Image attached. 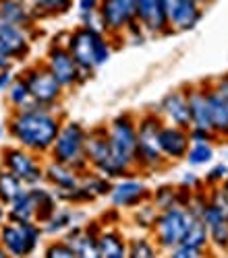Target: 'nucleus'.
I'll list each match as a JSON object with an SVG mask.
<instances>
[{
    "label": "nucleus",
    "mask_w": 228,
    "mask_h": 258,
    "mask_svg": "<svg viewBox=\"0 0 228 258\" xmlns=\"http://www.w3.org/2000/svg\"><path fill=\"white\" fill-rule=\"evenodd\" d=\"M60 126V120L50 114L48 107L33 105L27 110H17L9 122V133L21 147L35 153H44L52 147Z\"/></svg>",
    "instance_id": "f257e3e1"
},
{
    "label": "nucleus",
    "mask_w": 228,
    "mask_h": 258,
    "mask_svg": "<svg viewBox=\"0 0 228 258\" xmlns=\"http://www.w3.org/2000/svg\"><path fill=\"white\" fill-rule=\"evenodd\" d=\"M67 50L73 56V60L77 62V67L85 73H92L94 69L102 67V64L110 58L108 41L104 39V35L100 31H94L87 27H81L69 35Z\"/></svg>",
    "instance_id": "f03ea898"
},
{
    "label": "nucleus",
    "mask_w": 228,
    "mask_h": 258,
    "mask_svg": "<svg viewBox=\"0 0 228 258\" xmlns=\"http://www.w3.org/2000/svg\"><path fill=\"white\" fill-rule=\"evenodd\" d=\"M83 155L85 161L92 163L102 176L106 178H120L129 171V167H124L110 149L108 133L106 128H94L92 133L85 135V145H83Z\"/></svg>",
    "instance_id": "7ed1b4c3"
},
{
    "label": "nucleus",
    "mask_w": 228,
    "mask_h": 258,
    "mask_svg": "<svg viewBox=\"0 0 228 258\" xmlns=\"http://www.w3.org/2000/svg\"><path fill=\"white\" fill-rule=\"evenodd\" d=\"M85 135L87 131L79 122H67L60 126V131L52 143V159L58 163H65L79 171L85 167V155H83V145H85Z\"/></svg>",
    "instance_id": "20e7f679"
},
{
    "label": "nucleus",
    "mask_w": 228,
    "mask_h": 258,
    "mask_svg": "<svg viewBox=\"0 0 228 258\" xmlns=\"http://www.w3.org/2000/svg\"><path fill=\"white\" fill-rule=\"evenodd\" d=\"M195 215L180 205H174L170 209H164L160 215H156V221H154V231H156V240L162 248H174L183 242L185 238V231L189 227L191 219Z\"/></svg>",
    "instance_id": "39448f33"
},
{
    "label": "nucleus",
    "mask_w": 228,
    "mask_h": 258,
    "mask_svg": "<svg viewBox=\"0 0 228 258\" xmlns=\"http://www.w3.org/2000/svg\"><path fill=\"white\" fill-rule=\"evenodd\" d=\"M108 141L112 155L124 165L129 167L135 163V151H137V126L131 120V116H118L110 122L106 128Z\"/></svg>",
    "instance_id": "423d86ee"
},
{
    "label": "nucleus",
    "mask_w": 228,
    "mask_h": 258,
    "mask_svg": "<svg viewBox=\"0 0 228 258\" xmlns=\"http://www.w3.org/2000/svg\"><path fill=\"white\" fill-rule=\"evenodd\" d=\"M41 229L33 221H9L0 225V246L13 256H29L39 242Z\"/></svg>",
    "instance_id": "0eeeda50"
},
{
    "label": "nucleus",
    "mask_w": 228,
    "mask_h": 258,
    "mask_svg": "<svg viewBox=\"0 0 228 258\" xmlns=\"http://www.w3.org/2000/svg\"><path fill=\"white\" fill-rule=\"evenodd\" d=\"M160 128L162 122L156 116H145L137 126V151H135V163L156 167L162 165L164 155L160 151Z\"/></svg>",
    "instance_id": "6e6552de"
},
{
    "label": "nucleus",
    "mask_w": 228,
    "mask_h": 258,
    "mask_svg": "<svg viewBox=\"0 0 228 258\" xmlns=\"http://www.w3.org/2000/svg\"><path fill=\"white\" fill-rule=\"evenodd\" d=\"M23 81L27 83V89H29V95L35 103L44 105V107H50L54 105L60 95H62V85L56 81V77L48 71V67H37V69H31Z\"/></svg>",
    "instance_id": "1a4fd4ad"
},
{
    "label": "nucleus",
    "mask_w": 228,
    "mask_h": 258,
    "mask_svg": "<svg viewBox=\"0 0 228 258\" xmlns=\"http://www.w3.org/2000/svg\"><path fill=\"white\" fill-rule=\"evenodd\" d=\"M160 5L168 25L174 27L176 31L193 29L203 15L197 0H160Z\"/></svg>",
    "instance_id": "9d476101"
},
{
    "label": "nucleus",
    "mask_w": 228,
    "mask_h": 258,
    "mask_svg": "<svg viewBox=\"0 0 228 258\" xmlns=\"http://www.w3.org/2000/svg\"><path fill=\"white\" fill-rule=\"evenodd\" d=\"M98 13L106 31H122L135 21L133 0H100Z\"/></svg>",
    "instance_id": "9b49d317"
},
{
    "label": "nucleus",
    "mask_w": 228,
    "mask_h": 258,
    "mask_svg": "<svg viewBox=\"0 0 228 258\" xmlns=\"http://www.w3.org/2000/svg\"><path fill=\"white\" fill-rule=\"evenodd\" d=\"M3 165L15 174L23 184H37L44 178V169L37 165V161L23 149H7L3 155Z\"/></svg>",
    "instance_id": "f8f14e48"
},
{
    "label": "nucleus",
    "mask_w": 228,
    "mask_h": 258,
    "mask_svg": "<svg viewBox=\"0 0 228 258\" xmlns=\"http://www.w3.org/2000/svg\"><path fill=\"white\" fill-rule=\"evenodd\" d=\"M46 67L56 77V81L62 85V87H71V85L83 81V73H85V71H81L77 67V62L73 60L69 50L62 48V46H54L50 50Z\"/></svg>",
    "instance_id": "ddd939ff"
},
{
    "label": "nucleus",
    "mask_w": 228,
    "mask_h": 258,
    "mask_svg": "<svg viewBox=\"0 0 228 258\" xmlns=\"http://www.w3.org/2000/svg\"><path fill=\"white\" fill-rule=\"evenodd\" d=\"M158 141H160V151L166 159H183L187 155L191 147V139H189V131L187 128H180V126H162L160 128V135H158Z\"/></svg>",
    "instance_id": "4468645a"
},
{
    "label": "nucleus",
    "mask_w": 228,
    "mask_h": 258,
    "mask_svg": "<svg viewBox=\"0 0 228 258\" xmlns=\"http://www.w3.org/2000/svg\"><path fill=\"white\" fill-rule=\"evenodd\" d=\"M0 50L11 60H23L29 54V39L23 27H17L0 19Z\"/></svg>",
    "instance_id": "2eb2a0df"
},
{
    "label": "nucleus",
    "mask_w": 228,
    "mask_h": 258,
    "mask_svg": "<svg viewBox=\"0 0 228 258\" xmlns=\"http://www.w3.org/2000/svg\"><path fill=\"white\" fill-rule=\"evenodd\" d=\"M150 197V190L139 180H122L112 186L110 199L114 207H137Z\"/></svg>",
    "instance_id": "dca6fc26"
},
{
    "label": "nucleus",
    "mask_w": 228,
    "mask_h": 258,
    "mask_svg": "<svg viewBox=\"0 0 228 258\" xmlns=\"http://www.w3.org/2000/svg\"><path fill=\"white\" fill-rule=\"evenodd\" d=\"M135 3V21L145 29L160 33L168 27V21L164 17L160 0H133Z\"/></svg>",
    "instance_id": "f3484780"
},
{
    "label": "nucleus",
    "mask_w": 228,
    "mask_h": 258,
    "mask_svg": "<svg viewBox=\"0 0 228 258\" xmlns=\"http://www.w3.org/2000/svg\"><path fill=\"white\" fill-rule=\"evenodd\" d=\"M162 112L166 114L174 126H180V128H191V112H189V99H187V93L185 91H174V93H168L162 103Z\"/></svg>",
    "instance_id": "a211bd4d"
},
{
    "label": "nucleus",
    "mask_w": 228,
    "mask_h": 258,
    "mask_svg": "<svg viewBox=\"0 0 228 258\" xmlns=\"http://www.w3.org/2000/svg\"><path fill=\"white\" fill-rule=\"evenodd\" d=\"M214 135H228V101L214 89H203Z\"/></svg>",
    "instance_id": "6ab92c4d"
},
{
    "label": "nucleus",
    "mask_w": 228,
    "mask_h": 258,
    "mask_svg": "<svg viewBox=\"0 0 228 258\" xmlns=\"http://www.w3.org/2000/svg\"><path fill=\"white\" fill-rule=\"evenodd\" d=\"M44 178L56 188V192L60 190H71L75 186H79V176L75 174V169L65 165V163H58V161H52L46 169H44Z\"/></svg>",
    "instance_id": "aec40b11"
},
{
    "label": "nucleus",
    "mask_w": 228,
    "mask_h": 258,
    "mask_svg": "<svg viewBox=\"0 0 228 258\" xmlns=\"http://www.w3.org/2000/svg\"><path fill=\"white\" fill-rule=\"evenodd\" d=\"M0 19L25 29L31 25V9L25 0H0Z\"/></svg>",
    "instance_id": "412c9836"
},
{
    "label": "nucleus",
    "mask_w": 228,
    "mask_h": 258,
    "mask_svg": "<svg viewBox=\"0 0 228 258\" xmlns=\"http://www.w3.org/2000/svg\"><path fill=\"white\" fill-rule=\"evenodd\" d=\"M187 99H189V112H191V128H203V131H212L210 112H207V103H205L203 89H191L189 93H187Z\"/></svg>",
    "instance_id": "4be33fe9"
},
{
    "label": "nucleus",
    "mask_w": 228,
    "mask_h": 258,
    "mask_svg": "<svg viewBox=\"0 0 228 258\" xmlns=\"http://www.w3.org/2000/svg\"><path fill=\"white\" fill-rule=\"evenodd\" d=\"M96 252L102 258H122V256H127V246H124L118 233L106 231L96 238Z\"/></svg>",
    "instance_id": "5701e85b"
},
{
    "label": "nucleus",
    "mask_w": 228,
    "mask_h": 258,
    "mask_svg": "<svg viewBox=\"0 0 228 258\" xmlns=\"http://www.w3.org/2000/svg\"><path fill=\"white\" fill-rule=\"evenodd\" d=\"M35 217V203L31 192L23 190L21 195L9 205V219L17 221V223H25V221H33Z\"/></svg>",
    "instance_id": "b1692460"
},
{
    "label": "nucleus",
    "mask_w": 228,
    "mask_h": 258,
    "mask_svg": "<svg viewBox=\"0 0 228 258\" xmlns=\"http://www.w3.org/2000/svg\"><path fill=\"white\" fill-rule=\"evenodd\" d=\"M31 197H33V203H35V221L39 223H46L52 215L56 213V199L54 195H50L48 190L44 188H31Z\"/></svg>",
    "instance_id": "393cba45"
},
{
    "label": "nucleus",
    "mask_w": 228,
    "mask_h": 258,
    "mask_svg": "<svg viewBox=\"0 0 228 258\" xmlns=\"http://www.w3.org/2000/svg\"><path fill=\"white\" fill-rule=\"evenodd\" d=\"M21 192H23V182L9 169H0V203L11 205Z\"/></svg>",
    "instance_id": "a878e982"
},
{
    "label": "nucleus",
    "mask_w": 228,
    "mask_h": 258,
    "mask_svg": "<svg viewBox=\"0 0 228 258\" xmlns=\"http://www.w3.org/2000/svg\"><path fill=\"white\" fill-rule=\"evenodd\" d=\"M9 101L17 107V110H27V107H33V105H39L31 99L29 95V89H27V83L23 79H13V83L9 85Z\"/></svg>",
    "instance_id": "bb28decb"
},
{
    "label": "nucleus",
    "mask_w": 228,
    "mask_h": 258,
    "mask_svg": "<svg viewBox=\"0 0 228 258\" xmlns=\"http://www.w3.org/2000/svg\"><path fill=\"white\" fill-rule=\"evenodd\" d=\"M207 240H210V235H207V225L201 221V217H197V215H195V217L191 219V223H189V227H187L185 238H183L180 244H189L193 248L203 250Z\"/></svg>",
    "instance_id": "cd10ccee"
},
{
    "label": "nucleus",
    "mask_w": 228,
    "mask_h": 258,
    "mask_svg": "<svg viewBox=\"0 0 228 258\" xmlns=\"http://www.w3.org/2000/svg\"><path fill=\"white\" fill-rule=\"evenodd\" d=\"M79 184H81L83 190H85V195H87L89 201H94L98 197H104V195H110V190H112L110 178H106V176H102V178L100 176H92L87 180L79 182Z\"/></svg>",
    "instance_id": "c85d7f7f"
},
{
    "label": "nucleus",
    "mask_w": 228,
    "mask_h": 258,
    "mask_svg": "<svg viewBox=\"0 0 228 258\" xmlns=\"http://www.w3.org/2000/svg\"><path fill=\"white\" fill-rule=\"evenodd\" d=\"M185 157H187V161H189L191 165H203L207 161H212L214 149H212L210 143H193Z\"/></svg>",
    "instance_id": "c756f323"
},
{
    "label": "nucleus",
    "mask_w": 228,
    "mask_h": 258,
    "mask_svg": "<svg viewBox=\"0 0 228 258\" xmlns=\"http://www.w3.org/2000/svg\"><path fill=\"white\" fill-rule=\"evenodd\" d=\"M31 5V9L41 11L46 15H60V13H67L73 5V0H27Z\"/></svg>",
    "instance_id": "7c9ffc66"
},
{
    "label": "nucleus",
    "mask_w": 228,
    "mask_h": 258,
    "mask_svg": "<svg viewBox=\"0 0 228 258\" xmlns=\"http://www.w3.org/2000/svg\"><path fill=\"white\" fill-rule=\"evenodd\" d=\"M207 235L218 248H228V217L207 225Z\"/></svg>",
    "instance_id": "2f4dec72"
},
{
    "label": "nucleus",
    "mask_w": 228,
    "mask_h": 258,
    "mask_svg": "<svg viewBox=\"0 0 228 258\" xmlns=\"http://www.w3.org/2000/svg\"><path fill=\"white\" fill-rule=\"evenodd\" d=\"M73 225V213L71 211H56L52 217L46 221L44 225V231L46 233H58L62 229H67Z\"/></svg>",
    "instance_id": "473e14b6"
},
{
    "label": "nucleus",
    "mask_w": 228,
    "mask_h": 258,
    "mask_svg": "<svg viewBox=\"0 0 228 258\" xmlns=\"http://www.w3.org/2000/svg\"><path fill=\"white\" fill-rule=\"evenodd\" d=\"M156 207L158 209H170L174 205H178V192L172 190V186H162L158 192H156Z\"/></svg>",
    "instance_id": "72a5a7b5"
},
{
    "label": "nucleus",
    "mask_w": 228,
    "mask_h": 258,
    "mask_svg": "<svg viewBox=\"0 0 228 258\" xmlns=\"http://www.w3.org/2000/svg\"><path fill=\"white\" fill-rule=\"evenodd\" d=\"M129 256H133V258H152V256H156V250H154V246L148 240L139 238V240H133L131 242Z\"/></svg>",
    "instance_id": "f704fd0d"
},
{
    "label": "nucleus",
    "mask_w": 228,
    "mask_h": 258,
    "mask_svg": "<svg viewBox=\"0 0 228 258\" xmlns=\"http://www.w3.org/2000/svg\"><path fill=\"white\" fill-rule=\"evenodd\" d=\"M46 256L48 258H75V250L62 240V242H56V244H50L46 248Z\"/></svg>",
    "instance_id": "c9c22d12"
},
{
    "label": "nucleus",
    "mask_w": 228,
    "mask_h": 258,
    "mask_svg": "<svg viewBox=\"0 0 228 258\" xmlns=\"http://www.w3.org/2000/svg\"><path fill=\"white\" fill-rule=\"evenodd\" d=\"M197 256H201V250L189 244H178L172 248V258H197Z\"/></svg>",
    "instance_id": "e433bc0d"
},
{
    "label": "nucleus",
    "mask_w": 228,
    "mask_h": 258,
    "mask_svg": "<svg viewBox=\"0 0 228 258\" xmlns=\"http://www.w3.org/2000/svg\"><path fill=\"white\" fill-rule=\"evenodd\" d=\"M135 219H137V225H141V227H152L156 221V211L152 207H145V209H141V213Z\"/></svg>",
    "instance_id": "4c0bfd02"
},
{
    "label": "nucleus",
    "mask_w": 228,
    "mask_h": 258,
    "mask_svg": "<svg viewBox=\"0 0 228 258\" xmlns=\"http://www.w3.org/2000/svg\"><path fill=\"white\" fill-rule=\"evenodd\" d=\"M77 7H79V15H89L98 11L100 0H77Z\"/></svg>",
    "instance_id": "58836bf2"
},
{
    "label": "nucleus",
    "mask_w": 228,
    "mask_h": 258,
    "mask_svg": "<svg viewBox=\"0 0 228 258\" xmlns=\"http://www.w3.org/2000/svg\"><path fill=\"white\" fill-rule=\"evenodd\" d=\"M228 178V167L226 165H216L210 174H207V180L210 182H216V180H224Z\"/></svg>",
    "instance_id": "ea45409f"
},
{
    "label": "nucleus",
    "mask_w": 228,
    "mask_h": 258,
    "mask_svg": "<svg viewBox=\"0 0 228 258\" xmlns=\"http://www.w3.org/2000/svg\"><path fill=\"white\" fill-rule=\"evenodd\" d=\"M214 91H216L218 95H222V97L228 101V75L216 81V85H214Z\"/></svg>",
    "instance_id": "a19ab883"
},
{
    "label": "nucleus",
    "mask_w": 228,
    "mask_h": 258,
    "mask_svg": "<svg viewBox=\"0 0 228 258\" xmlns=\"http://www.w3.org/2000/svg\"><path fill=\"white\" fill-rule=\"evenodd\" d=\"M11 83H13V75H11V71H9V69L0 71V91L9 89V85H11Z\"/></svg>",
    "instance_id": "79ce46f5"
},
{
    "label": "nucleus",
    "mask_w": 228,
    "mask_h": 258,
    "mask_svg": "<svg viewBox=\"0 0 228 258\" xmlns=\"http://www.w3.org/2000/svg\"><path fill=\"white\" fill-rule=\"evenodd\" d=\"M11 67V58L3 52V50H0V71H5V69H9Z\"/></svg>",
    "instance_id": "37998d69"
},
{
    "label": "nucleus",
    "mask_w": 228,
    "mask_h": 258,
    "mask_svg": "<svg viewBox=\"0 0 228 258\" xmlns=\"http://www.w3.org/2000/svg\"><path fill=\"white\" fill-rule=\"evenodd\" d=\"M5 203H0V225H3V221H5Z\"/></svg>",
    "instance_id": "c03bdc74"
},
{
    "label": "nucleus",
    "mask_w": 228,
    "mask_h": 258,
    "mask_svg": "<svg viewBox=\"0 0 228 258\" xmlns=\"http://www.w3.org/2000/svg\"><path fill=\"white\" fill-rule=\"evenodd\" d=\"M185 182H189V184H195V182H197V178H195L193 174H187V176H185Z\"/></svg>",
    "instance_id": "a18cd8bd"
},
{
    "label": "nucleus",
    "mask_w": 228,
    "mask_h": 258,
    "mask_svg": "<svg viewBox=\"0 0 228 258\" xmlns=\"http://www.w3.org/2000/svg\"><path fill=\"white\" fill-rule=\"evenodd\" d=\"M5 256H7V250H5L3 246H0V258H5Z\"/></svg>",
    "instance_id": "49530a36"
},
{
    "label": "nucleus",
    "mask_w": 228,
    "mask_h": 258,
    "mask_svg": "<svg viewBox=\"0 0 228 258\" xmlns=\"http://www.w3.org/2000/svg\"><path fill=\"white\" fill-rule=\"evenodd\" d=\"M0 137H3V126H0Z\"/></svg>",
    "instance_id": "de8ad7c7"
}]
</instances>
